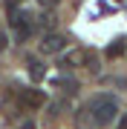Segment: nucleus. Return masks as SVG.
I'll return each instance as SVG.
<instances>
[{
	"label": "nucleus",
	"mask_w": 127,
	"mask_h": 129,
	"mask_svg": "<svg viewBox=\"0 0 127 129\" xmlns=\"http://www.w3.org/2000/svg\"><path fill=\"white\" fill-rule=\"evenodd\" d=\"M6 46H9V37H6V35H3V32H0V52H3V49H6Z\"/></svg>",
	"instance_id": "obj_8"
},
{
	"label": "nucleus",
	"mask_w": 127,
	"mask_h": 129,
	"mask_svg": "<svg viewBox=\"0 0 127 129\" xmlns=\"http://www.w3.org/2000/svg\"><path fill=\"white\" fill-rule=\"evenodd\" d=\"M84 63H87V69H89V72H98V60H95L93 52H84Z\"/></svg>",
	"instance_id": "obj_6"
},
{
	"label": "nucleus",
	"mask_w": 127,
	"mask_h": 129,
	"mask_svg": "<svg viewBox=\"0 0 127 129\" xmlns=\"http://www.w3.org/2000/svg\"><path fill=\"white\" fill-rule=\"evenodd\" d=\"M121 55H124V43H121V40H116V43H110V46H107V57L116 60V57H121Z\"/></svg>",
	"instance_id": "obj_5"
},
{
	"label": "nucleus",
	"mask_w": 127,
	"mask_h": 129,
	"mask_svg": "<svg viewBox=\"0 0 127 129\" xmlns=\"http://www.w3.org/2000/svg\"><path fill=\"white\" fill-rule=\"evenodd\" d=\"M64 49H66V37L64 35H58V32L43 35V40H41V52L43 55H58V52H64Z\"/></svg>",
	"instance_id": "obj_2"
},
{
	"label": "nucleus",
	"mask_w": 127,
	"mask_h": 129,
	"mask_svg": "<svg viewBox=\"0 0 127 129\" xmlns=\"http://www.w3.org/2000/svg\"><path fill=\"white\" fill-rule=\"evenodd\" d=\"M20 103H23L26 109H38V106L46 103V95H43L41 89H20Z\"/></svg>",
	"instance_id": "obj_3"
},
{
	"label": "nucleus",
	"mask_w": 127,
	"mask_h": 129,
	"mask_svg": "<svg viewBox=\"0 0 127 129\" xmlns=\"http://www.w3.org/2000/svg\"><path fill=\"white\" fill-rule=\"evenodd\" d=\"M87 112H89V120L98 126H107L116 120V112H118V103L113 95H95L93 101L87 103Z\"/></svg>",
	"instance_id": "obj_1"
},
{
	"label": "nucleus",
	"mask_w": 127,
	"mask_h": 129,
	"mask_svg": "<svg viewBox=\"0 0 127 129\" xmlns=\"http://www.w3.org/2000/svg\"><path fill=\"white\" fill-rule=\"evenodd\" d=\"M55 86H61L64 92H72V89H75V80H72V78H58Z\"/></svg>",
	"instance_id": "obj_7"
},
{
	"label": "nucleus",
	"mask_w": 127,
	"mask_h": 129,
	"mask_svg": "<svg viewBox=\"0 0 127 129\" xmlns=\"http://www.w3.org/2000/svg\"><path fill=\"white\" fill-rule=\"evenodd\" d=\"M118 129H127V115H124L121 120H118Z\"/></svg>",
	"instance_id": "obj_11"
},
{
	"label": "nucleus",
	"mask_w": 127,
	"mask_h": 129,
	"mask_svg": "<svg viewBox=\"0 0 127 129\" xmlns=\"http://www.w3.org/2000/svg\"><path fill=\"white\" fill-rule=\"evenodd\" d=\"M61 0H41V6H46V9H52V6H58Z\"/></svg>",
	"instance_id": "obj_9"
},
{
	"label": "nucleus",
	"mask_w": 127,
	"mask_h": 129,
	"mask_svg": "<svg viewBox=\"0 0 127 129\" xmlns=\"http://www.w3.org/2000/svg\"><path fill=\"white\" fill-rule=\"evenodd\" d=\"M20 6V0H9V3H6V9H17Z\"/></svg>",
	"instance_id": "obj_10"
},
{
	"label": "nucleus",
	"mask_w": 127,
	"mask_h": 129,
	"mask_svg": "<svg viewBox=\"0 0 127 129\" xmlns=\"http://www.w3.org/2000/svg\"><path fill=\"white\" fill-rule=\"evenodd\" d=\"M43 75H46V66L41 60H29V78L32 80H43Z\"/></svg>",
	"instance_id": "obj_4"
}]
</instances>
